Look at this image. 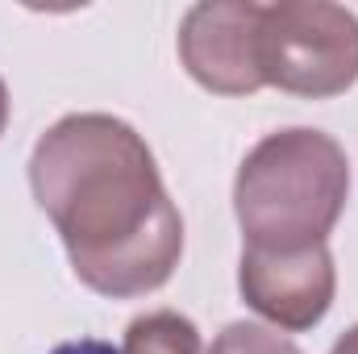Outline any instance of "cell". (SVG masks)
Segmentation results:
<instances>
[{
  "mask_svg": "<svg viewBox=\"0 0 358 354\" xmlns=\"http://www.w3.org/2000/svg\"><path fill=\"white\" fill-rule=\"evenodd\" d=\"M350 196V159L321 129H279L255 142L234 179V213L255 250L321 246Z\"/></svg>",
  "mask_w": 358,
  "mask_h": 354,
  "instance_id": "7a4b0ae2",
  "label": "cell"
},
{
  "mask_svg": "<svg viewBox=\"0 0 358 354\" xmlns=\"http://www.w3.org/2000/svg\"><path fill=\"white\" fill-rule=\"evenodd\" d=\"M329 354H358V325H350V330L334 342V351Z\"/></svg>",
  "mask_w": 358,
  "mask_h": 354,
  "instance_id": "9c48e42d",
  "label": "cell"
},
{
  "mask_svg": "<svg viewBox=\"0 0 358 354\" xmlns=\"http://www.w3.org/2000/svg\"><path fill=\"white\" fill-rule=\"evenodd\" d=\"M208 354H304L292 338H283L279 330H267L259 321H234L217 334Z\"/></svg>",
  "mask_w": 358,
  "mask_h": 354,
  "instance_id": "52a82bcc",
  "label": "cell"
},
{
  "mask_svg": "<svg viewBox=\"0 0 358 354\" xmlns=\"http://www.w3.org/2000/svg\"><path fill=\"white\" fill-rule=\"evenodd\" d=\"M263 4L255 0H204L183 13L179 59L200 88L217 96H250L267 88L259 63Z\"/></svg>",
  "mask_w": 358,
  "mask_h": 354,
  "instance_id": "277c9868",
  "label": "cell"
},
{
  "mask_svg": "<svg viewBox=\"0 0 358 354\" xmlns=\"http://www.w3.org/2000/svg\"><path fill=\"white\" fill-rule=\"evenodd\" d=\"M29 187L92 292L134 300L176 275L183 217L146 138L121 117L55 121L29 155Z\"/></svg>",
  "mask_w": 358,
  "mask_h": 354,
  "instance_id": "6da1fadb",
  "label": "cell"
},
{
  "mask_svg": "<svg viewBox=\"0 0 358 354\" xmlns=\"http://www.w3.org/2000/svg\"><path fill=\"white\" fill-rule=\"evenodd\" d=\"M238 292L242 300L267 317L279 330H313L338 292V271L329 246H304V250H242L238 263Z\"/></svg>",
  "mask_w": 358,
  "mask_h": 354,
  "instance_id": "5b68a950",
  "label": "cell"
},
{
  "mask_svg": "<svg viewBox=\"0 0 358 354\" xmlns=\"http://www.w3.org/2000/svg\"><path fill=\"white\" fill-rule=\"evenodd\" d=\"M55 354H121V351H113L108 342H96V338H84V342H63Z\"/></svg>",
  "mask_w": 358,
  "mask_h": 354,
  "instance_id": "ba28073f",
  "label": "cell"
},
{
  "mask_svg": "<svg viewBox=\"0 0 358 354\" xmlns=\"http://www.w3.org/2000/svg\"><path fill=\"white\" fill-rule=\"evenodd\" d=\"M259 63L267 88L329 100L358 80V17L329 0L263 4Z\"/></svg>",
  "mask_w": 358,
  "mask_h": 354,
  "instance_id": "3957f363",
  "label": "cell"
},
{
  "mask_svg": "<svg viewBox=\"0 0 358 354\" xmlns=\"http://www.w3.org/2000/svg\"><path fill=\"white\" fill-rule=\"evenodd\" d=\"M4 125H8V88L0 80V134H4Z\"/></svg>",
  "mask_w": 358,
  "mask_h": 354,
  "instance_id": "30bf717a",
  "label": "cell"
},
{
  "mask_svg": "<svg viewBox=\"0 0 358 354\" xmlns=\"http://www.w3.org/2000/svg\"><path fill=\"white\" fill-rule=\"evenodd\" d=\"M121 354H204V342L187 317H179L171 309H159V313L129 321Z\"/></svg>",
  "mask_w": 358,
  "mask_h": 354,
  "instance_id": "8992f818",
  "label": "cell"
}]
</instances>
